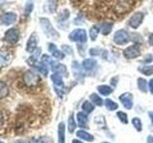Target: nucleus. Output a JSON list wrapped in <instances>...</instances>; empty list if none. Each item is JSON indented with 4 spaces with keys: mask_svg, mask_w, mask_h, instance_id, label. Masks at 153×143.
<instances>
[{
    "mask_svg": "<svg viewBox=\"0 0 153 143\" xmlns=\"http://www.w3.org/2000/svg\"><path fill=\"white\" fill-rule=\"evenodd\" d=\"M103 143H108V142H103Z\"/></svg>",
    "mask_w": 153,
    "mask_h": 143,
    "instance_id": "37998d69",
    "label": "nucleus"
},
{
    "mask_svg": "<svg viewBox=\"0 0 153 143\" xmlns=\"http://www.w3.org/2000/svg\"><path fill=\"white\" fill-rule=\"evenodd\" d=\"M82 110L86 114H90V113L93 112L94 106L89 101H84L83 104H82Z\"/></svg>",
    "mask_w": 153,
    "mask_h": 143,
    "instance_id": "bb28decb",
    "label": "nucleus"
},
{
    "mask_svg": "<svg viewBox=\"0 0 153 143\" xmlns=\"http://www.w3.org/2000/svg\"><path fill=\"white\" fill-rule=\"evenodd\" d=\"M149 116H150L151 120H152V123H153V112H149Z\"/></svg>",
    "mask_w": 153,
    "mask_h": 143,
    "instance_id": "58836bf2",
    "label": "nucleus"
},
{
    "mask_svg": "<svg viewBox=\"0 0 153 143\" xmlns=\"http://www.w3.org/2000/svg\"><path fill=\"white\" fill-rule=\"evenodd\" d=\"M99 32L100 31H99L98 27L94 26V27L91 28V30H90V37H91V39H92L93 41L96 40V38H97V36L99 35Z\"/></svg>",
    "mask_w": 153,
    "mask_h": 143,
    "instance_id": "c756f323",
    "label": "nucleus"
},
{
    "mask_svg": "<svg viewBox=\"0 0 153 143\" xmlns=\"http://www.w3.org/2000/svg\"><path fill=\"white\" fill-rule=\"evenodd\" d=\"M18 39H19V32L16 29H11V30H9L5 33V40L11 43V44L16 43Z\"/></svg>",
    "mask_w": 153,
    "mask_h": 143,
    "instance_id": "423d86ee",
    "label": "nucleus"
},
{
    "mask_svg": "<svg viewBox=\"0 0 153 143\" xmlns=\"http://www.w3.org/2000/svg\"><path fill=\"white\" fill-rule=\"evenodd\" d=\"M0 143H2V142H0Z\"/></svg>",
    "mask_w": 153,
    "mask_h": 143,
    "instance_id": "c03bdc74",
    "label": "nucleus"
},
{
    "mask_svg": "<svg viewBox=\"0 0 153 143\" xmlns=\"http://www.w3.org/2000/svg\"><path fill=\"white\" fill-rule=\"evenodd\" d=\"M33 67L36 68L42 75L46 76L48 74V66H46L44 63H42V62H36V63L33 65Z\"/></svg>",
    "mask_w": 153,
    "mask_h": 143,
    "instance_id": "2eb2a0df",
    "label": "nucleus"
},
{
    "mask_svg": "<svg viewBox=\"0 0 153 143\" xmlns=\"http://www.w3.org/2000/svg\"><path fill=\"white\" fill-rule=\"evenodd\" d=\"M129 41V35L126 31L120 30L114 35V42L118 45H124Z\"/></svg>",
    "mask_w": 153,
    "mask_h": 143,
    "instance_id": "20e7f679",
    "label": "nucleus"
},
{
    "mask_svg": "<svg viewBox=\"0 0 153 143\" xmlns=\"http://www.w3.org/2000/svg\"><path fill=\"white\" fill-rule=\"evenodd\" d=\"M76 118H78V122H79V125L80 127H84L87 123V116L84 114V113H78L76 114Z\"/></svg>",
    "mask_w": 153,
    "mask_h": 143,
    "instance_id": "aec40b11",
    "label": "nucleus"
},
{
    "mask_svg": "<svg viewBox=\"0 0 153 143\" xmlns=\"http://www.w3.org/2000/svg\"><path fill=\"white\" fill-rule=\"evenodd\" d=\"M132 124L133 126L135 127V129L138 132H141L142 131V122H141V119L138 118V117H134L132 119Z\"/></svg>",
    "mask_w": 153,
    "mask_h": 143,
    "instance_id": "c85d7f7f",
    "label": "nucleus"
},
{
    "mask_svg": "<svg viewBox=\"0 0 153 143\" xmlns=\"http://www.w3.org/2000/svg\"><path fill=\"white\" fill-rule=\"evenodd\" d=\"M98 91L102 95H108L112 93V88L107 85H100L98 87Z\"/></svg>",
    "mask_w": 153,
    "mask_h": 143,
    "instance_id": "4be33fe9",
    "label": "nucleus"
},
{
    "mask_svg": "<svg viewBox=\"0 0 153 143\" xmlns=\"http://www.w3.org/2000/svg\"><path fill=\"white\" fill-rule=\"evenodd\" d=\"M148 85H149V90L151 94H153V78L149 81V83H148Z\"/></svg>",
    "mask_w": 153,
    "mask_h": 143,
    "instance_id": "c9c22d12",
    "label": "nucleus"
},
{
    "mask_svg": "<svg viewBox=\"0 0 153 143\" xmlns=\"http://www.w3.org/2000/svg\"><path fill=\"white\" fill-rule=\"evenodd\" d=\"M138 87L142 92L146 93V87H147V82L146 79L143 78H139L138 79Z\"/></svg>",
    "mask_w": 153,
    "mask_h": 143,
    "instance_id": "a878e982",
    "label": "nucleus"
},
{
    "mask_svg": "<svg viewBox=\"0 0 153 143\" xmlns=\"http://www.w3.org/2000/svg\"><path fill=\"white\" fill-rule=\"evenodd\" d=\"M69 38L71 41L84 43L87 41V35L83 29H76L70 33Z\"/></svg>",
    "mask_w": 153,
    "mask_h": 143,
    "instance_id": "7ed1b4c3",
    "label": "nucleus"
},
{
    "mask_svg": "<svg viewBox=\"0 0 153 143\" xmlns=\"http://www.w3.org/2000/svg\"><path fill=\"white\" fill-rule=\"evenodd\" d=\"M147 143H153V136H149L147 137Z\"/></svg>",
    "mask_w": 153,
    "mask_h": 143,
    "instance_id": "e433bc0d",
    "label": "nucleus"
},
{
    "mask_svg": "<svg viewBox=\"0 0 153 143\" xmlns=\"http://www.w3.org/2000/svg\"><path fill=\"white\" fill-rule=\"evenodd\" d=\"M123 55L126 56L127 59L136 58V57L140 55V48H139V46L136 44L129 46L123 51Z\"/></svg>",
    "mask_w": 153,
    "mask_h": 143,
    "instance_id": "39448f33",
    "label": "nucleus"
},
{
    "mask_svg": "<svg viewBox=\"0 0 153 143\" xmlns=\"http://www.w3.org/2000/svg\"><path fill=\"white\" fill-rule=\"evenodd\" d=\"M90 99L92 100V102H94V104H96L97 106H102V99L100 98L97 94H92L90 95Z\"/></svg>",
    "mask_w": 153,
    "mask_h": 143,
    "instance_id": "393cba45",
    "label": "nucleus"
},
{
    "mask_svg": "<svg viewBox=\"0 0 153 143\" xmlns=\"http://www.w3.org/2000/svg\"><path fill=\"white\" fill-rule=\"evenodd\" d=\"M76 136H78V137L81 138V139H84V140L89 141V142L94 140V137H93L92 135H90L89 133L82 131V130H80V131H79L78 133H76Z\"/></svg>",
    "mask_w": 153,
    "mask_h": 143,
    "instance_id": "a211bd4d",
    "label": "nucleus"
},
{
    "mask_svg": "<svg viewBox=\"0 0 153 143\" xmlns=\"http://www.w3.org/2000/svg\"><path fill=\"white\" fill-rule=\"evenodd\" d=\"M3 124H4V116H3V114L0 112V128L2 127Z\"/></svg>",
    "mask_w": 153,
    "mask_h": 143,
    "instance_id": "f704fd0d",
    "label": "nucleus"
},
{
    "mask_svg": "<svg viewBox=\"0 0 153 143\" xmlns=\"http://www.w3.org/2000/svg\"><path fill=\"white\" fill-rule=\"evenodd\" d=\"M143 20V13L141 12H138L129 19V21H128L129 26L133 29H137L142 24Z\"/></svg>",
    "mask_w": 153,
    "mask_h": 143,
    "instance_id": "0eeeda50",
    "label": "nucleus"
},
{
    "mask_svg": "<svg viewBox=\"0 0 153 143\" xmlns=\"http://www.w3.org/2000/svg\"><path fill=\"white\" fill-rule=\"evenodd\" d=\"M11 60V55L8 52L0 51V68L7 66L8 63Z\"/></svg>",
    "mask_w": 153,
    "mask_h": 143,
    "instance_id": "ddd939ff",
    "label": "nucleus"
},
{
    "mask_svg": "<svg viewBox=\"0 0 153 143\" xmlns=\"http://www.w3.org/2000/svg\"><path fill=\"white\" fill-rule=\"evenodd\" d=\"M30 143H44L42 139L40 138H33V139L30 141Z\"/></svg>",
    "mask_w": 153,
    "mask_h": 143,
    "instance_id": "72a5a7b5",
    "label": "nucleus"
},
{
    "mask_svg": "<svg viewBox=\"0 0 153 143\" xmlns=\"http://www.w3.org/2000/svg\"><path fill=\"white\" fill-rule=\"evenodd\" d=\"M73 72H74V74L76 75V77H79V76H82L83 75L82 71H81V69H80V66L76 61L73 62Z\"/></svg>",
    "mask_w": 153,
    "mask_h": 143,
    "instance_id": "5701e85b",
    "label": "nucleus"
},
{
    "mask_svg": "<svg viewBox=\"0 0 153 143\" xmlns=\"http://www.w3.org/2000/svg\"><path fill=\"white\" fill-rule=\"evenodd\" d=\"M50 67L52 68V70L55 72V73H59V74H67V70H66V67L64 65H62L59 62H56V61H52V63L50 65Z\"/></svg>",
    "mask_w": 153,
    "mask_h": 143,
    "instance_id": "9b49d317",
    "label": "nucleus"
},
{
    "mask_svg": "<svg viewBox=\"0 0 153 143\" xmlns=\"http://www.w3.org/2000/svg\"><path fill=\"white\" fill-rule=\"evenodd\" d=\"M68 128H69V132L70 133H73L76 129V123L74 120V116H71L69 117V123H68Z\"/></svg>",
    "mask_w": 153,
    "mask_h": 143,
    "instance_id": "7c9ffc66",
    "label": "nucleus"
},
{
    "mask_svg": "<svg viewBox=\"0 0 153 143\" xmlns=\"http://www.w3.org/2000/svg\"><path fill=\"white\" fill-rule=\"evenodd\" d=\"M16 20V14L13 13H7L3 14V16L0 19V22H1L3 25H11V24L14 23Z\"/></svg>",
    "mask_w": 153,
    "mask_h": 143,
    "instance_id": "1a4fd4ad",
    "label": "nucleus"
},
{
    "mask_svg": "<svg viewBox=\"0 0 153 143\" xmlns=\"http://www.w3.org/2000/svg\"><path fill=\"white\" fill-rule=\"evenodd\" d=\"M133 97L131 94L129 93H124L123 94L121 97H120V100L123 103V105L124 106V108H126L127 110H130L133 106Z\"/></svg>",
    "mask_w": 153,
    "mask_h": 143,
    "instance_id": "6e6552de",
    "label": "nucleus"
},
{
    "mask_svg": "<svg viewBox=\"0 0 153 143\" xmlns=\"http://www.w3.org/2000/svg\"><path fill=\"white\" fill-rule=\"evenodd\" d=\"M4 2V0H0V4H1V3H3Z\"/></svg>",
    "mask_w": 153,
    "mask_h": 143,
    "instance_id": "79ce46f5",
    "label": "nucleus"
},
{
    "mask_svg": "<svg viewBox=\"0 0 153 143\" xmlns=\"http://www.w3.org/2000/svg\"><path fill=\"white\" fill-rule=\"evenodd\" d=\"M23 81L29 87H36L40 82V77L33 71H27L23 75Z\"/></svg>",
    "mask_w": 153,
    "mask_h": 143,
    "instance_id": "f03ea898",
    "label": "nucleus"
},
{
    "mask_svg": "<svg viewBox=\"0 0 153 143\" xmlns=\"http://www.w3.org/2000/svg\"><path fill=\"white\" fill-rule=\"evenodd\" d=\"M36 46H37V38H36V33H33L27 42L26 50L29 52H33L36 49Z\"/></svg>",
    "mask_w": 153,
    "mask_h": 143,
    "instance_id": "9d476101",
    "label": "nucleus"
},
{
    "mask_svg": "<svg viewBox=\"0 0 153 143\" xmlns=\"http://www.w3.org/2000/svg\"><path fill=\"white\" fill-rule=\"evenodd\" d=\"M33 5L32 3H28L26 5V13H27V14H29L33 11Z\"/></svg>",
    "mask_w": 153,
    "mask_h": 143,
    "instance_id": "473e14b6",
    "label": "nucleus"
},
{
    "mask_svg": "<svg viewBox=\"0 0 153 143\" xmlns=\"http://www.w3.org/2000/svg\"><path fill=\"white\" fill-rule=\"evenodd\" d=\"M39 23H40V26L43 30V32H44L49 38H52V39H57V38L59 37V33L57 32L54 29V27L52 26L49 19L40 18Z\"/></svg>",
    "mask_w": 153,
    "mask_h": 143,
    "instance_id": "f257e3e1",
    "label": "nucleus"
},
{
    "mask_svg": "<svg viewBox=\"0 0 153 143\" xmlns=\"http://www.w3.org/2000/svg\"><path fill=\"white\" fill-rule=\"evenodd\" d=\"M139 71H141L143 74L146 75H151L153 74V66H145L139 69Z\"/></svg>",
    "mask_w": 153,
    "mask_h": 143,
    "instance_id": "cd10ccee",
    "label": "nucleus"
},
{
    "mask_svg": "<svg viewBox=\"0 0 153 143\" xmlns=\"http://www.w3.org/2000/svg\"><path fill=\"white\" fill-rule=\"evenodd\" d=\"M97 64V61L94 60V59H91V58H87V59H84L82 62V66L84 70L86 71H90L92 70L94 67Z\"/></svg>",
    "mask_w": 153,
    "mask_h": 143,
    "instance_id": "f3484780",
    "label": "nucleus"
},
{
    "mask_svg": "<svg viewBox=\"0 0 153 143\" xmlns=\"http://www.w3.org/2000/svg\"><path fill=\"white\" fill-rule=\"evenodd\" d=\"M9 94V88L6 85V83L0 82V99L6 97Z\"/></svg>",
    "mask_w": 153,
    "mask_h": 143,
    "instance_id": "412c9836",
    "label": "nucleus"
},
{
    "mask_svg": "<svg viewBox=\"0 0 153 143\" xmlns=\"http://www.w3.org/2000/svg\"><path fill=\"white\" fill-rule=\"evenodd\" d=\"M51 78H52V81L55 84V88H62L63 87V81H62V77H61L60 74H59V73L53 74Z\"/></svg>",
    "mask_w": 153,
    "mask_h": 143,
    "instance_id": "4468645a",
    "label": "nucleus"
},
{
    "mask_svg": "<svg viewBox=\"0 0 153 143\" xmlns=\"http://www.w3.org/2000/svg\"><path fill=\"white\" fill-rule=\"evenodd\" d=\"M49 51L55 58H56V59H63L64 58V54L62 52H60L59 50H57V48L55 44L50 43L49 44Z\"/></svg>",
    "mask_w": 153,
    "mask_h": 143,
    "instance_id": "f8f14e48",
    "label": "nucleus"
},
{
    "mask_svg": "<svg viewBox=\"0 0 153 143\" xmlns=\"http://www.w3.org/2000/svg\"><path fill=\"white\" fill-rule=\"evenodd\" d=\"M117 116H118V117H119L120 120H121L123 123H124V124L128 123V119H127L126 114H124V113H123V112H118V113H117Z\"/></svg>",
    "mask_w": 153,
    "mask_h": 143,
    "instance_id": "2f4dec72",
    "label": "nucleus"
},
{
    "mask_svg": "<svg viewBox=\"0 0 153 143\" xmlns=\"http://www.w3.org/2000/svg\"><path fill=\"white\" fill-rule=\"evenodd\" d=\"M149 43L151 46H153V33H151V35L149 36Z\"/></svg>",
    "mask_w": 153,
    "mask_h": 143,
    "instance_id": "4c0bfd02",
    "label": "nucleus"
},
{
    "mask_svg": "<svg viewBox=\"0 0 153 143\" xmlns=\"http://www.w3.org/2000/svg\"><path fill=\"white\" fill-rule=\"evenodd\" d=\"M59 143H65V125L62 122L59 125Z\"/></svg>",
    "mask_w": 153,
    "mask_h": 143,
    "instance_id": "6ab92c4d",
    "label": "nucleus"
},
{
    "mask_svg": "<svg viewBox=\"0 0 153 143\" xmlns=\"http://www.w3.org/2000/svg\"><path fill=\"white\" fill-rule=\"evenodd\" d=\"M105 106H106V108L109 110V111H115V110H117L119 107L116 102H114L113 100L109 99V98L105 100Z\"/></svg>",
    "mask_w": 153,
    "mask_h": 143,
    "instance_id": "b1692460",
    "label": "nucleus"
},
{
    "mask_svg": "<svg viewBox=\"0 0 153 143\" xmlns=\"http://www.w3.org/2000/svg\"><path fill=\"white\" fill-rule=\"evenodd\" d=\"M73 143H82V142L79 141V140H78V139H74V140H73Z\"/></svg>",
    "mask_w": 153,
    "mask_h": 143,
    "instance_id": "ea45409f",
    "label": "nucleus"
},
{
    "mask_svg": "<svg viewBox=\"0 0 153 143\" xmlns=\"http://www.w3.org/2000/svg\"><path fill=\"white\" fill-rule=\"evenodd\" d=\"M112 28H113V24L112 23L104 22V23L102 24V26H100V32H102V35H109L110 32H111Z\"/></svg>",
    "mask_w": 153,
    "mask_h": 143,
    "instance_id": "dca6fc26",
    "label": "nucleus"
},
{
    "mask_svg": "<svg viewBox=\"0 0 153 143\" xmlns=\"http://www.w3.org/2000/svg\"><path fill=\"white\" fill-rule=\"evenodd\" d=\"M16 143H26L25 141H23V140H18V141H16Z\"/></svg>",
    "mask_w": 153,
    "mask_h": 143,
    "instance_id": "a19ab883",
    "label": "nucleus"
}]
</instances>
